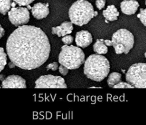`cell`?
<instances>
[{
  "label": "cell",
  "instance_id": "obj_19",
  "mask_svg": "<svg viewBox=\"0 0 146 125\" xmlns=\"http://www.w3.org/2000/svg\"><path fill=\"white\" fill-rule=\"evenodd\" d=\"M113 89H133L134 87L130 84L129 83L125 82H120L113 86Z\"/></svg>",
  "mask_w": 146,
  "mask_h": 125
},
{
  "label": "cell",
  "instance_id": "obj_18",
  "mask_svg": "<svg viewBox=\"0 0 146 125\" xmlns=\"http://www.w3.org/2000/svg\"><path fill=\"white\" fill-rule=\"evenodd\" d=\"M7 64V54L3 48L0 47V72L3 70Z\"/></svg>",
  "mask_w": 146,
  "mask_h": 125
},
{
  "label": "cell",
  "instance_id": "obj_16",
  "mask_svg": "<svg viewBox=\"0 0 146 125\" xmlns=\"http://www.w3.org/2000/svg\"><path fill=\"white\" fill-rule=\"evenodd\" d=\"M122 76L119 73L113 72L110 74L107 80V84L110 87H113L114 86L121 81Z\"/></svg>",
  "mask_w": 146,
  "mask_h": 125
},
{
  "label": "cell",
  "instance_id": "obj_3",
  "mask_svg": "<svg viewBox=\"0 0 146 125\" xmlns=\"http://www.w3.org/2000/svg\"><path fill=\"white\" fill-rule=\"evenodd\" d=\"M68 15L72 23L82 26L88 23L98 12L94 11L92 4L86 0H77L72 4Z\"/></svg>",
  "mask_w": 146,
  "mask_h": 125
},
{
  "label": "cell",
  "instance_id": "obj_11",
  "mask_svg": "<svg viewBox=\"0 0 146 125\" xmlns=\"http://www.w3.org/2000/svg\"><path fill=\"white\" fill-rule=\"evenodd\" d=\"M33 15L37 20H41L46 17L49 13V4L38 3L34 4L31 8Z\"/></svg>",
  "mask_w": 146,
  "mask_h": 125
},
{
  "label": "cell",
  "instance_id": "obj_9",
  "mask_svg": "<svg viewBox=\"0 0 146 125\" xmlns=\"http://www.w3.org/2000/svg\"><path fill=\"white\" fill-rule=\"evenodd\" d=\"M1 86L4 89H25L26 88L25 79L18 75L7 76L2 82Z\"/></svg>",
  "mask_w": 146,
  "mask_h": 125
},
{
  "label": "cell",
  "instance_id": "obj_28",
  "mask_svg": "<svg viewBox=\"0 0 146 125\" xmlns=\"http://www.w3.org/2000/svg\"><path fill=\"white\" fill-rule=\"evenodd\" d=\"M90 89H101V87H90Z\"/></svg>",
  "mask_w": 146,
  "mask_h": 125
},
{
  "label": "cell",
  "instance_id": "obj_22",
  "mask_svg": "<svg viewBox=\"0 0 146 125\" xmlns=\"http://www.w3.org/2000/svg\"><path fill=\"white\" fill-rule=\"evenodd\" d=\"M62 40L65 44L69 45L71 44L73 41V37L71 35H65V36H64V37L62 38Z\"/></svg>",
  "mask_w": 146,
  "mask_h": 125
},
{
  "label": "cell",
  "instance_id": "obj_15",
  "mask_svg": "<svg viewBox=\"0 0 146 125\" xmlns=\"http://www.w3.org/2000/svg\"><path fill=\"white\" fill-rule=\"evenodd\" d=\"M94 51L97 54H105L108 52L107 46L104 43V39H98L93 45Z\"/></svg>",
  "mask_w": 146,
  "mask_h": 125
},
{
  "label": "cell",
  "instance_id": "obj_14",
  "mask_svg": "<svg viewBox=\"0 0 146 125\" xmlns=\"http://www.w3.org/2000/svg\"><path fill=\"white\" fill-rule=\"evenodd\" d=\"M119 15L117 8L114 5L108 6L107 8L103 11V16L106 20L113 21L117 20V17Z\"/></svg>",
  "mask_w": 146,
  "mask_h": 125
},
{
  "label": "cell",
  "instance_id": "obj_25",
  "mask_svg": "<svg viewBox=\"0 0 146 125\" xmlns=\"http://www.w3.org/2000/svg\"><path fill=\"white\" fill-rule=\"evenodd\" d=\"M58 70H59V72H60L63 76H65L68 73L69 69L66 68V67L62 66V65H61V66H59L58 67Z\"/></svg>",
  "mask_w": 146,
  "mask_h": 125
},
{
  "label": "cell",
  "instance_id": "obj_8",
  "mask_svg": "<svg viewBox=\"0 0 146 125\" xmlns=\"http://www.w3.org/2000/svg\"><path fill=\"white\" fill-rule=\"evenodd\" d=\"M8 15L11 23L15 26L25 25L30 19L29 12L27 8L25 7H13L8 12Z\"/></svg>",
  "mask_w": 146,
  "mask_h": 125
},
{
  "label": "cell",
  "instance_id": "obj_17",
  "mask_svg": "<svg viewBox=\"0 0 146 125\" xmlns=\"http://www.w3.org/2000/svg\"><path fill=\"white\" fill-rule=\"evenodd\" d=\"M11 0H0V13L6 15L12 6Z\"/></svg>",
  "mask_w": 146,
  "mask_h": 125
},
{
  "label": "cell",
  "instance_id": "obj_6",
  "mask_svg": "<svg viewBox=\"0 0 146 125\" xmlns=\"http://www.w3.org/2000/svg\"><path fill=\"white\" fill-rule=\"evenodd\" d=\"M125 80L134 88L146 89V64L137 63L132 65L126 73Z\"/></svg>",
  "mask_w": 146,
  "mask_h": 125
},
{
  "label": "cell",
  "instance_id": "obj_13",
  "mask_svg": "<svg viewBox=\"0 0 146 125\" xmlns=\"http://www.w3.org/2000/svg\"><path fill=\"white\" fill-rule=\"evenodd\" d=\"M73 25L71 22L65 21L60 26L52 27V34H56L58 37H64L71 34L73 30Z\"/></svg>",
  "mask_w": 146,
  "mask_h": 125
},
{
  "label": "cell",
  "instance_id": "obj_30",
  "mask_svg": "<svg viewBox=\"0 0 146 125\" xmlns=\"http://www.w3.org/2000/svg\"><path fill=\"white\" fill-rule=\"evenodd\" d=\"M144 56H145V57L146 58V53H145V54H144Z\"/></svg>",
  "mask_w": 146,
  "mask_h": 125
},
{
  "label": "cell",
  "instance_id": "obj_23",
  "mask_svg": "<svg viewBox=\"0 0 146 125\" xmlns=\"http://www.w3.org/2000/svg\"><path fill=\"white\" fill-rule=\"evenodd\" d=\"M106 0H96V6L99 10H101L106 6Z\"/></svg>",
  "mask_w": 146,
  "mask_h": 125
},
{
  "label": "cell",
  "instance_id": "obj_27",
  "mask_svg": "<svg viewBox=\"0 0 146 125\" xmlns=\"http://www.w3.org/2000/svg\"><path fill=\"white\" fill-rule=\"evenodd\" d=\"M104 43L106 44L107 47H111L112 41L110 40H104Z\"/></svg>",
  "mask_w": 146,
  "mask_h": 125
},
{
  "label": "cell",
  "instance_id": "obj_7",
  "mask_svg": "<svg viewBox=\"0 0 146 125\" xmlns=\"http://www.w3.org/2000/svg\"><path fill=\"white\" fill-rule=\"evenodd\" d=\"M35 89H66L65 80L61 76L48 75L42 76L35 81Z\"/></svg>",
  "mask_w": 146,
  "mask_h": 125
},
{
  "label": "cell",
  "instance_id": "obj_10",
  "mask_svg": "<svg viewBox=\"0 0 146 125\" xmlns=\"http://www.w3.org/2000/svg\"><path fill=\"white\" fill-rule=\"evenodd\" d=\"M75 40L77 47L85 48L93 42V37L87 31H80L77 32Z\"/></svg>",
  "mask_w": 146,
  "mask_h": 125
},
{
  "label": "cell",
  "instance_id": "obj_24",
  "mask_svg": "<svg viewBox=\"0 0 146 125\" xmlns=\"http://www.w3.org/2000/svg\"><path fill=\"white\" fill-rule=\"evenodd\" d=\"M58 68V65L57 62H52L51 64H49L46 67L47 70H51L52 71H56Z\"/></svg>",
  "mask_w": 146,
  "mask_h": 125
},
{
  "label": "cell",
  "instance_id": "obj_26",
  "mask_svg": "<svg viewBox=\"0 0 146 125\" xmlns=\"http://www.w3.org/2000/svg\"><path fill=\"white\" fill-rule=\"evenodd\" d=\"M4 34H5V31L3 29V27H2L1 25H0V39H1Z\"/></svg>",
  "mask_w": 146,
  "mask_h": 125
},
{
  "label": "cell",
  "instance_id": "obj_5",
  "mask_svg": "<svg viewBox=\"0 0 146 125\" xmlns=\"http://www.w3.org/2000/svg\"><path fill=\"white\" fill-rule=\"evenodd\" d=\"M112 46L117 54H128L133 48L135 39L133 34L126 29L117 30L112 35Z\"/></svg>",
  "mask_w": 146,
  "mask_h": 125
},
{
  "label": "cell",
  "instance_id": "obj_29",
  "mask_svg": "<svg viewBox=\"0 0 146 125\" xmlns=\"http://www.w3.org/2000/svg\"><path fill=\"white\" fill-rule=\"evenodd\" d=\"M3 76H4L3 75H1V76H0V80H1L2 81H3V78H4Z\"/></svg>",
  "mask_w": 146,
  "mask_h": 125
},
{
  "label": "cell",
  "instance_id": "obj_12",
  "mask_svg": "<svg viewBox=\"0 0 146 125\" xmlns=\"http://www.w3.org/2000/svg\"><path fill=\"white\" fill-rule=\"evenodd\" d=\"M139 6L136 0H124L121 3V9L122 13L126 15H133Z\"/></svg>",
  "mask_w": 146,
  "mask_h": 125
},
{
  "label": "cell",
  "instance_id": "obj_21",
  "mask_svg": "<svg viewBox=\"0 0 146 125\" xmlns=\"http://www.w3.org/2000/svg\"><path fill=\"white\" fill-rule=\"evenodd\" d=\"M13 1L19 4L20 6H28L35 0H13Z\"/></svg>",
  "mask_w": 146,
  "mask_h": 125
},
{
  "label": "cell",
  "instance_id": "obj_1",
  "mask_svg": "<svg viewBox=\"0 0 146 125\" xmlns=\"http://www.w3.org/2000/svg\"><path fill=\"white\" fill-rule=\"evenodd\" d=\"M6 51L15 66L31 70L47 61L51 45L47 35L40 27L25 25L18 27L9 37Z\"/></svg>",
  "mask_w": 146,
  "mask_h": 125
},
{
  "label": "cell",
  "instance_id": "obj_20",
  "mask_svg": "<svg viewBox=\"0 0 146 125\" xmlns=\"http://www.w3.org/2000/svg\"><path fill=\"white\" fill-rule=\"evenodd\" d=\"M138 18L140 20L141 22L146 26V8L145 9H140V12L137 15Z\"/></svg>",
  "mask_w": 146,
  "mask_h": 125
},
{
  "label": "cell",
  "instance_id": "obj_4",
  "mask_svg": "<svg viewBox=\"0 0 146 125\" xmlns=\"http://www.w3.org/2000/svg\"><path fill=\"white\" fill-rule=\"evenodd\" d=\"M85 55L82 49L73 45H63L58 55V62L69 70L79 68L85 62Z\"/></svg>",
  "mask_w": 146,
  "mask_h": 125
},
{
  "label": "cell",
  "instance_id": "obj_2",
  "mask_svg": "<svg viewBox=\"0 0 146 125\" xmlns=\"http://www.w3.org/2000/svg\"><path fill=\"white\" fill-rule=\"evenodd\" d=\"M84 63L85 75L93 81L96 82L103 81L110 72V62L102 54H91Z\"/></svg>",
  "mask_w": 146,
  "mask_h": 125
}]
</instances>
